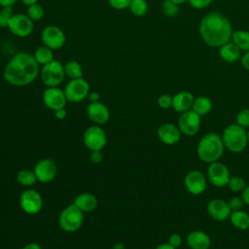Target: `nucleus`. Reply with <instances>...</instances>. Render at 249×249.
Wrapping results in <instances>:
<instances>
[{
  "instance_id": "09e8293b",
  "label": "nucleus",
  "mask_w": 249,
  "mask_h": 249,
  "mask_svg": "<svg viewBox=\"0 0 249 249\" xmlns=\"http://www.w3.org/2000/svg\"><path fill=\"white\" fill-rule=\"evenodd\" d=\"M155 249H176V248H174L173 246H171L168 242H165V243H160V244H159Z\"/></svg>"
},
{
  "instance_id": "393cba45",
  "label": "nucleus",
  "mask_w": 249,
  "mask_h": 249,
  "mask_svg": "<svg viewBox=\"0 0 249 249\" xmlns=\"http://www.w3.org/2000/svg\"><path fill=\"white\" fill-rule=\"evenodd\" d=\"M192 110H194L200 117H203L210 113L212 110V101L209 97L204 95H199L195 97Z\"/></svg>"
},
{
  "instance_id": "f03ea898",
  "label": "nucleus",
  "mask_w": 249,
  "mask_h": 249,
  "mask_svg": "<svg viewBox=\"0 0 249 249\" xmlns=\"http://www.w3.org/2000/svg\"><path fill=\"white\" fill-rule=\"evenodd\" d=\"M231 20L220 12H210L200 20L198 33L202 41L209 47L220 48L230 42L232 36Z\"/></svg>"
},
{
  "instance_id": "2eb2a0df",
  "label": "nucleus",
  "mask_w": 249,
  "mask_h": 249,
  "mask_svg": "<svg viewBox=\"0 0 249 249\" xmlns=\"http://www.w3.org/2000/svg\"><path fill=\"white\" fill-rule=\"evenodd\" d=\"M206 211L209 217L217 222H223L230 218L231 209L228 203L223 198H212L208 201L206 205Z\"/></svg>"
},
{
  "instance_id": "2f4dec72",
  "label": "nucleus",
  "mask_w": 249,
  "mask_h": 249,
  "mask_svg": "<svg viewBox=\"0 0 249 249\" xmlns=\"http://www.w3.org/2000/svg\"><path fill=\"white\" fill-rule=\"evenodd\" d=\"M161 12L166 18H175L179 14V5L170 0H164L161 5Z\"/></svg>"
},
{
  "instance_id": "6e6552de",
  "label": "nucleus",
  "mask_w": 249,
  "mask_h": 249,
  "mask_svg": "<svg viewBox=\"0 0 249 249\" xmlns=\"http://www.w3.org/2000/svg\"><path fill=\"white\" fill-rule=\"evenodd\" d=\"M231 176L230 169L225 163L217 160L208 164L206 177L208 182H210L214 187L224 188L228 186Z\"/></svg>"
},
{
  "instance_id": "ddd939ff",
  "label": "nucleus",
  "mask_w": 249,
  "mask_h": 249,
  "mask_svg": "<svg viewBox=\"0 0 249 249\" xmlns=\"http://www.w3.org/2000/svg\"><path fill=\"white\" fill-rule=\"evenodd\" d=\"M41 40L43 42V45L54 51L61 49L64 46L66 42V36L62 29L58 26L48 25L42 30Z\"/></svg>"
},
{
  "instance_id": "20e7f679",
  "label": "nucleus",
  "mask_w": 249,
  "mask_h": 249,
  "mask_svg": "<svg viewBox=\"0 0 249 249\" xmlns=\"http://www.w3.org/2000/svg\"><path fill=\"white\" fill-rule=\"evenodd\" d=\"M225 149L233 154L242 153L247 145V136H246V128L235 124H231L227 125L222 134H221Z\"/></svg>"
},
{
  "instance_id": "c9c22d12",
  "label": "nucleus",
  "mask_w": 249,
  "mask_h": 249,
  "mask_svg": "<svg viewBox=\"0 0 249 249\" xmlns=\"http://www.w3.org/2000/svg\"><path fill=\"white\" fill-rule=\"evenodd\" d=\"M158 105L161 109H169L172 107V95L168 93L160 94L158 98Z\"/></svg>"
},
{
  "instance_id": "ea45409f",
  "label": "nucleus",
  "mask_w": 249,
  "mask_h": 249,
  "mask_svg": "<svg viewBox=\"0 0 249 249\" xmlns=\"http://www.w3.org/2000/svg\"><path fill=\"white\" fill-rule=\"evenodd\" d=\"M171 246H173L174 248H179L182 245L183 239L182 236L179 233H172L169 235L168 237V241H167Z\"/></svg>"
},
{
  "instance_id": "cd10ccee",
  "label": "nucleus",
  "mask_w": 249,
  "mask_h": 249,
  "mask_svg": "<svg viewBox=\"0 0 249 249\" xmlns=\"http://www.w3.org/2000/svg\"><path fill=\"white\" fill-rule=\"evenodd\" d=\"M65 76L71 79H78L83 77V69L81 64L76 60H70L64 65Z\"/></svg>"
},
{
  "instance_id": "8fccbe9b",
  "label": "nucleus",
  "mask_w": 249,
  "mask_h": 249,
  "mask_svg": "<svg viewBox=\"0 0 249 249\" xmlns=\"http://www.w3.org/2000/svg\"><path fill=\"white\" fill-rule=\"evenodd\" d=\"M24 5L26 6H30L32 4H35V3H38L39 0H20Z\"/></svg>"
},
{
  "instance_id": "e433bc0d",
  "label": "nucleus",
  "mask_w": 249,
  "mask_h": 249,
  "mask_svg": "<svg viewBox=\"0 0 249 249\" xmlns=\"http://www.w3.org/2000/svg\"><path fill=\"white\" fill-rule=\"evenodd\" d=\"M231 211H235V210H240L243 208V205L245 204L242 197L238 196H233L230 198V200L228 201Z\"/></svg>"
},
{
  "instance_id": "aec40b11",
  "label": "nucleus",
  "mask_w": 249,
  "mask_h": 249,
  "mask_svg": "<svg viewBox=\"0 0 249 249\" xmlns=\"http://www.w3.org/2000/svg\"><path fill=\"white\" fill-rule=\"evenodd\" d=\"M187 245L191 249H209L211 246L210 236L203 231L195 230L188 233Z\"/></svg>"
},
{
  "instance_id": "a211bd4d",
  "label": "nucleus",
  "mask_w": 249,
  "mask_h": 249,
  "mask_svg": "<svg viewBox=\"0 0 249 249\" xmlns=\"http://www.w3.org/2000/svg\"><path fill=\"white\" fill-rule=\"evenodd\" d=\"M157 135L163 144L171 146L177 144L180 141L182 132L180 131L177 124L164 123L158 127Z\"/></svg>"
},
{
  "instance_id": "3c124183",
  "label": "nucleus",
  "mask_w": 249,
  "mask_h": 249,
  "mask_svg": "<svg viewBox=\"0 0 249 249\" xmlns=\"http://www.w3.org/2000/svg\"><path fill=\"white\" fill-rule=\"evenodd\" d=\"M113 249H124V245L122 242H117V243L114 245Z\"/></svg>"
},
{
  "instance_id": "4468645a",
  "label": "nucleus",
  "mask_w": 249,
  "mask_h": 249,
  "mask_svg": "<svg viewBox=\"0 0 249 249\" xmlns=\"http://www.w3.org/2000/svg\"><path fill=\"white\" fill-rule=\"evenodd\" d=\"M207 177L201 171L194 169L189 171L184 177V186L186 190L194 196L203 194L207 188Z\"/></svg>"
},
{
  "instance_id": "a19ab883",
  "label": "nucleus",
  "mask_w": 249,
  "mask_h": 249,
  "mask_svg": "<svg viewBox=\"0 0 249 249\" xmlns=\"http://www.w3.org/2000/svg\"><path fill=\"white\" fill-rule=\"evenodd\" d=\"M89 159L92 162L99 163L103 160V154L101 153V151H91L89 155Z\"/></svg>"
},
{
  "instance_id": "7ed1b4c3",
  "label": "nucleus",
  "mask_w": 249,
  "mask_h": 249,
  "mask_svg": "<svg viewBox=\"0 0 249 249\" xmlns=\"http://www.w3.org/2000/svg\"><path fill=\"white\" fill-rule=\"evenodd\" d=\"M225 152V146L220 134L208 132L204 134L197 142L196 156L205 162L211 163L219 160Z\"/></svg>"
},
{
  "instance_id": "c03bdc74",
  "label": "nucleus",
  "mask_w": 249,
  "mask_h": 249,
  "mask_svg": "<svg viewBox=\"0 0 249 249\" xmlns=\"http://www.w3.org/2000/svg\"><path fill=\"white\" fill-rule=\"evenodd\" d=\"M54 117L56 119H58V120H64L65 117H66V110H65V108H62V109L54 111Z\"/></svg>"
},
{
  "instance_id": "1a4fd4ad",
  "label": "nucleus",
  "mask_w": 249,
  "mask_h": 249,
  "mask_svg": "<svg viewBox=\"0 0 249 249\" xmlns=\"http://www.w3.org/2000/svg\"><path fill=\"white\" fill-rule=\"evenodd\" d=\"M177 125L182 134L189 137L195 136L199 131L201 125V117L194 110L190 109L180 113Z\"/></svg>"
},
{
  "instance_id": "4c0bfd02",
  "label": "nucleus",
  "mask_w": 249,
  "mask_h": 249,
  "mask_svg": "<svg viewBox=\"0 0 249 249\" xmlns=\"http://www.w3.org/2000/svg\"><path fill=\"white\" fill-rule=\"evenodd\" d=\"M109 5L115 10H125L128 9L131 0H108Z\"/></svg>"
},
{
  "instance_id": "bb28decb",
  "label": "nucleus",
  "mask_w": 249,
  "mask_h": 249,
  "mask_svg": "<svg viewBox=\"0 0 249 249\" xmlns=\"http://www.w3.org/2000/svg\"><path fill=\"white\" fill-rule=\"evenodd\" d=\"M33 55L38 64L42 66L53 60V51L45 45L38 47L35 50Z\"/></svg>"
},
{
  "instance_id": "4be33fe9",
  "label": "nucleus",
  "mask_w": 249,
  "mask_h": 249,
  "mask_svg": "<svg viewBox=\"0 0 249 249\" xmlns=\"http://www.w3.org/2000/svg\"><path fill=\"white\" fill-rule=\"evenodd\" d=\"M219 54L220 57L228 62V63H233L240 59L241 57V51L239 48L231 40L230 42L224 44L219 48Z\"/></svg>"
},
{
  "instance_id": "473e14b6",
  "label": "nucleus",
  "mask_w": 249,
  "mask_h": 249,
  "mask_svg": "<svg viewBox=\"0 0 249 249\" xmlns=\"http://www.w3.org/2000/svg\"><path fill=\"white\" fill-rule=\"evenodd\" d=\"M227 187L233 193H241L246 187V182L240 176H231Z\"/></svg>"
},
{
  "instance_id": "864d4df0",
  "label": "nucleus",
  "mask_w": 249,
  "mask_h": 249,
  "mask_svg": "<svg viewBox=\"0 0 249 249\" xmlns=\"http://www.w3.org/2000/svg\"><path fill=\"white\" fill-rule=\"evenodd\" d=\"M246 136H247V141H248V144H249V128L246 129Z\"/></svg>"
},
{
  "instance_id": "b1692460",
  "label": "nucleus",
  "mask_w": 249,
  "mask_h": 249,
  "mask_svg": "<svg viewBox=\"0 0 249 249\" xmlns=\"http://www.w3.org/2000/svg\"><path fill=\"white\" fill-rule=\"evenodd\" d=\"M229 219L231 224L237 230L245 231L249 228V214L242 209L231 211Z\"/></svg>"
},
{
  "instance_id": "5fc2aeb1",
  "label": "nucleus",
  "mask_w": 249,
  "mask_h": 249,
  "mask_svg": "<svg viewBox=\"0 0 249 249\" xmlns=\"http://www.w3.org/2000/svg\"><path fill=\"white\" fill-rule=\"evenodd\" d=\"M146 1H147V0H146Z\"/></svg>"
},
{
  "instance_id": "c85d7f7f",
  "label": "nucleus",
  "mask_w": 249,
  "mask_h": 249,
  "mask_svg": "<svg viewBox=\"0 0 249 249\" xmlns=\"http://www.w3.org/2000/svg\"><path fill=\"white\" fill-rule=\"evenodd\" d=\"M17 180L20 185L25 187L33 186L37 182V178L34 171L28 169L19 170L17 174Z\"/></svg>"
},
{
  "instance_id": "de8ad7c7",
  "label": "nucleus",
  "mask_w": 249,
  "mask_h": 249,
  "mask_svg": "<svg viewBox=\"0 0 249 249\" xmlns=\"http://www.w3.org/2000/svg\"><path fill=\"white\" fill-rule=\"evenodd\" d=\"M22 249H42V248H41V246H40L38 243L31 242V243L25 244Z\"/></svg>"
},
{
  "instance_id": "f3484780",
  "label": "nucleus",
  "mask_w": 249,
  "mask_h": 249,
  "mask_svg": "<svg viewBox=\"0 0 249 249\" xmlns=\"http://www.w3.org/2000/svg\"><path fill=\"white\" fill-rule=\"evenodd\" d=\"M33 171L37 181L41 183H49L54 179L57 173V166L53 160L43 159L35 164Z\"/></svg>"
},
{
  "instance_id": "72a5a7b5",
  "label": "nucleus",
  "mask_w": 249,
  "mask_h": 249,
  "mask_svg": "<svg viewBox=\"0 0 249 249\" xmlns=\"http://www.w3.org/2000/svg\"><path fill=\"white\" fill-rule=\"evenodd\" d=\"M14 16L12 7H2L0 10V27H8V24Z\"/></svg>"
},
{
  "instance_id": "39448f33",
  "label": "nucleus",
  "mask_w": 249,
  "mask_h": 249,
  "mask_svg": "<svg viewBox=\"0 0 249 249\" xmlns=\"http://www.w3.org/2000/svg\"><path fill=\"white\" fill-rule=\"evenodd\" d=\"M84 222V212L81 211L74 203L65 207L59 214L58 224L66 232L78 231Z\"/></svg>"
},
{
  "instance_id": "f257e3e1",
  "label": "nucleus",
  "mask_w": 249,
  "mask_h": 249,
  "mask_svg": "<svg viewBox=\"0 0 249 249\" xmlns=\"http://www.w3.org/2000/svg\"><path fill=\"white\" fill-rule=\"evenodd\" d=\"M40 74L39 64L32 53L18 52L12 56L3 72L5 81L14 87L31 84Z\"/></svg>"
},
{
  "instance_id": "a18cd8bd",
  "label": "nucleus",
  "mask_w": 249,
  "mask_h": 249,
  "mask_svg": "<svg viewBox=\"0 0 249 249\" xmlns=\"http://www.w3.org/2000/svg\"><path fill=\"white\" fill-rule=\"evenodd\" d=\"M88 98L90 101V103L91 102H97V101H99V94L97 92H95V91H92V92L89 93Z\"/></svg>"
},
{
  "instance_id": "c756f323",
  "label": "nucleus",
  "mask_w": 249,
  "mask_h": 249,
  "mask_svg": "<svg viewBox=\"0 0 249 249\" xmlns=\"http://www.w3.org/2000/svg\"><path fill=\"white\" fill-rule=\"evenodd\" d=\"M128 9L132 15L143 17L148 12V3L146 0H131Z\"/></svg>"
},
{
  "instance_id": "dca6fc26",
  "label": "nucleus",
  "mask_w": 249,
  "mask_h": 249,
  "mask_svg": "<svg viewBox=\"0 0 249 249\" xmlns=\"http://www.w3.org/2000/svg\"><path fill=\"white\" fill-rule=\"evenodd\" d=\"M43 102L51 110L56 111L65 108L67 99L64 90L58 87L47 88L43 92Z\"/></svg>"
},
{
  "instance_id": "79ce46f5",
  "label": "nucleus",
  "mask_w": 249,
  "mask_h": 249,
  "mask_svg": "<svg viewBox=\"0 0 249 249\" xmlns=\"http://www.w3.org/2000/svg\"><path fill=\"white\" fill-rule=\"evenodd\" d=\"M240 62L244 69L249 70V51L244 52V53L240 57Z\"/></svg>"
},
{
  "instance_id": "7c9ffc66",
  "label": "nucleus",
  "mask_w": 249,
  "mask_h": 249,
  "mask_svg": "<svg viewBox=\"0 0 249 249\" xmlns=\"http://www.w3.org/2000/svg\"><path fill=\"white\" fill-rule=\"evenodd\" d=\"M44 14H45L44 8L39 3H35L30 6H27L26 15L33 21H38L42 19L44 17Z\"/></svg>"
},
{
  "instance_id": "49530a36",
  "label": "nucleus",
  "mask_w": 249,
  "mask_h": 249,
  "mask_svg": "<svg viewBox=\"0 0 249 249\" xmlns=\"http://www.w3.org/2000/svg\"><path fill=\"white\" fill-rule=\"evenodd\" d=\"M18 0H0L1 7H12L14 4L17 3Z\"/></svg>"
},
{
  "instance_id": "423d86ee",
  "label": "nucleus",
  "mask_w": 249,
  "mask_h": 249,
  "mask_svg": "<svg viewBox=\"0 0 249 249\" xmlns=\"http://www.w3.org/2000/svg\"><path fill=\"white\" fill-rule=\"evenodd\" d=\"M39 75L47 88L58 87L65 78L64 65L60 61L53 59L42 66Z\"/></svg>"
},
{
  "instance_id": "412c9836",
  "label": "nucleus",
  "mask_w": 249,
  "mask_h": 249,
  "mask_svg": "<svg viewBox=\"0 0 249 249\" xmlns=\"http://www.w3.org/2000/svg\"><path fill=\"white\" fill-rule=\"evenodd\" d=\"M195 96L188 90H181L172 96V108L178 113L192 109Z\"/></svg>"
},
{
  "instance_id": "0eeeda50",
  "label": "nucleus",
  "mask_w": 249,
  "mask_h": 249,
  "mask_svg": "<svg viewBox=\"0 0 249 249\" xmlns=\"http://www.w3.org/2000/svg\"><path fill=\"white\" fill-rule=\"evenodd\" d=\"M64 93L67 101L72 103H79L86 99L89 95V85L83 77L78 79H71L64 88Z\"/></svg>"
},
{
  "instance_id": "f704fd0d",
  "label": "nucleus",
  "mask_w": 249,
  "mask_h": 249,
  "mask_svg": "<svg viewBox=\"0 0 249 249\" xmlns=\"http://www.w3.org/2000/svg\"><path fill=\"white\" fill-rule=\"evenodd\" d=\"M236 124L244 128H249V108L240 110L236 115Z\"/></svg>"
},
{
  "instance_id": "603ef678",
  "label": "nucleus",
  "mask_w": 249,
  "mask_h": 249,
  "mask_svg": "<svg viewBox=\"0 0 249 249\" xmlns=\"http://www.w3.org/2000/svg\"><path fill=\"white\" fill-rule=\"evenodd\" d=\"M170 1H172V2H174L176 4H178V5H181V4H184V3L188 2V0H170Z\"/></svg>"
},
{
  "instance_id": "9b49d317",
  "label": "nucleus",
  "mask_w": 249,
  "mask_h": 249,
  "mask_svg": "<svg viewBox=\"0 0 249 249\" xmlns=\"http://www.w3.org/2000/svg\"><path fill=\"white\" fill-rule=\"evenodd\" d=\"M19 206L26 214L35 215L43 208V198L37 191L27 189L20 194Z\"/></svg>"
},
{
  "instance_id": "f8f14e48",
  "label": "nucleus",
  "mask_w": 249,
  "mask_h": 249,
  "mask_svg": "<svg viewBox=\"0 0 249 249\" xmlns=\"http://www.w3.org/2000/svg\"><path fill=\"white\" fill-rule=\"evenodd\" d=\"M33 22L26 14H14L7 28L15 36L23 38L32 33L34 28Z\"/></svg>"
},
{
  "instance_id": "6ab92c4d",
  "label": "nucleus",
  "mask_w": 249,
  "mask_h": 249,
  "mask_svg": "<svg viewBox=\"0 0 249 249\" xmlns=\"http://www.w3.org/2000/svg\"><path fill=\"white\" fill-rule=\"evenodd\" d=\"M87 114L89 119L97 125L106 124L110 118L108 107L100 101L89 103L87 108Z\"/></svg>"
},
{
  "instance_id": "9d476101",
  "label": "nucleus",
  "mask_w": 249,
  "mask_h": 249,
  "mask_svg": "<svg viewBox=\"0 0 249 249\" xmlns=\"http://www.w3.org/2000/svg\"><path fill=\"white\" fill-rule=\"evenodd\" d=\"M85 146L90 151H101L107 143L106 132L100 125L93 124L89 126L83 136Z\"/></svg>"
},
{
  "instance_id": "5701e85b",
  "label": "nucleus",
  "mask_w": 249,
  "mask_h": 249,
  "mask_svg": "<svg viewBox=\"0 0 249 249\" xmlns=\"http://www.w3.org/2000/svg\"><path fill=\"white\" fill-rule=\"evenodd\" d=\"M73 203L83 212H91L97 207L98 201L94 195L83 193L76 196Z\"/></svg>"
},
{
  "instance_id": "58836bf2",
  "label": "nucleus",
  "mask_w": 249,
  "mask_h": 249,
  "mask_svg": "<svg viewBox=\"0 0 249 249\" xmlns=\"http://www.w3.org/2000/svg\"><path fill=\"white\" fill-rule=\"evenodd\" d=\"M213 0H188L191 7L196 10H202L211 5Z\"/></svg>"
},
{
  "instance_id": "a878e982",
  "label": "nucleus",
  "mask_w": 249,
  "mask_h": 249,
  "mask_svg": "<svg viewBox=\"0 0 249 249\" xmlns=\"http://www.w3.org/2000/svg\"><path fill=\"white\" fill-rule=\"evenodd\" d=\"M231 41L239 48L241 52L249 51V31L243 29L233 30Z\"/></svg>"
},
{
  "instance_id": "37998d69",
  "label": "nucleus",
  "mask_w": 249,
  "mask_h": 249,
  "mask_svg": "<svg viewBox=\"0 0 249 249\" xmlns=\"http://www.w3.org/2000/svg\"><path fill=\"white\" fill-rule=\"evenodd\" d=\"M240 196L242 197L244 203L249 205V185H246L244 190L241 192V196Z\"/></svg>"
}]
</instances>
